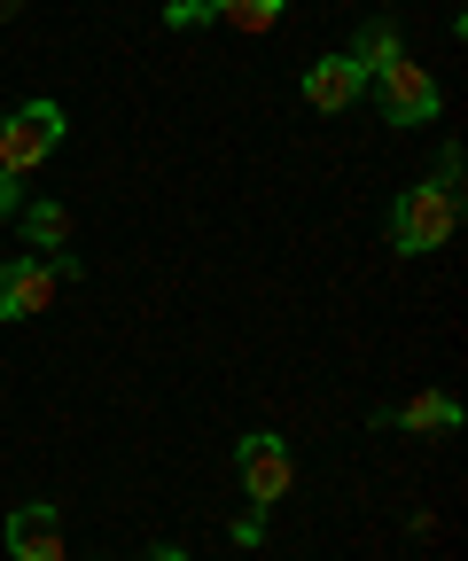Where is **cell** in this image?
I'll return each mask as SVG.
<instances>
[{
	"instance_id": "cell-1",
	"label": "cell",
	"mask_w": 468,
	"mask_h": 561,
	"mask_svg": "<svg viewBox=\"0 0 468 561\" xmlns=\"http://www.w3.org/2000/svg\"><path fill=\"white\" fill-rule=\"evenodd\" d=\"M453 227H460V195H445L437 180H430V187H407V195H398V210H390V242L407 250V257L445 250Z\"/></svg>"
},
{
	"instance_id": "cell-2",
	"label": "cell",
	"mask_w": 468,
	"mask_h": 561,
	"mask_svg": "<svg viewBox=\"0 0 468 561\" xmlns=\"http://www.w3.org/2000/svg\"><path fill=\"white\" fill-rule=\"evenodd\" d=\"M55 140H62V110L55 102H24L0 117V180H24L55 157Z\"/></svg>"
},
{
	"instance_id": "cell-3",
	"label": "cell",
	"mask_w": 468,
	"mask_h": 561,
	"mask_svg": "<svg viewBox=\"0 0 468 561\" xmlns=\"http://www.w3.org/2000/svg\"><path fill=\"white\" fill-rule=\"evenodd\" d=\"M367 87L383 94V117H390V125H422V117H437V79H430L414 55H390Z\"/></svg>"
},
{
	"instance_id": "cell-4",
	"label": "cell",
	"mask_w": 468,
	"mask_h": 561,
	"mask_svg": "<svg viewBox=\"0 0 468 561\" xmlns=\"http://www.w3.org/2000/svg\"><path fill=\"white\" fill-rule=\"evenodd\" d=\"M235 476H242V491H250V507H274L282 491L297 483V460H289V445L282 437H242V453H235Z\"/></svg>"
},
{
	"instance_id": "cell-5",
	"label": "cell",
	"mask_w": 468,
	"mask_h": 561,
	"mask_svg": "<svg viewBox=\"0 0 468 561\" xmlns=\"http://www.w3.org/2000/svg\"><path fill=\"white\" fill-rule=\"evenodd\" d=\"M55 265L47 257H16V265H0V320H32V312H47L55 305Z\"/></svg>"
},
{
	"instance_id": "cell-6",
	"label": "cell",
	"mask_w": 468,
	"mask_h": 561,
	"mask_svg": "<svg viewBox=\"0 0 468 561\" xmlns=\"http://www.w3.org/2000/svg\"><path fill=\"white\" fill-rule=\"evenodd\" d=\"M305 94H312V110H352V102L367 94V70H359L352 55H320V62L305 70Z\"/></svg>"
},
{
	"instance_id": "cell-7",
	"label": "cell",
	"mask_w": 468,
	"mask_h": 561,
	"mask_svg": "<svg viewBox=\"0 0 468 561\" xmlns=\"http://www.w3.org/2000/svg\"><path fill=\"white\" fill-rule=\"evenodd\" d=\"M9 553H16V561H71V553H62L55 507H16V515H9Z\"/></svg>"
},
{
	"instance_id": "cell-8",
	"label": "cell",
	"mask_w": 468,
	"mask_h": 561,
	"mask_svg": "<svg viewBox=\"0 0 468 561\" xmlns=\"http://www.w3.org/2000/svg\"><path fill=\"white\" fill-rule=\"evenodd\" d=\"M390 430H414V437H445V430H460V398H453V390H422L414 405H398V413H390Z\"/></svg>"
},
{
	"instance_id": "cell-9",
	"label": "cell",
	"mask_w": 468,
	"mask_h": 561,
	"mask_svg": "<svg viewBox=\"0 0 468 561\" xmlns=\"http://www.w3.org/2000/svg\"><path fill=\"white\" fill-rule=\"evenodd\" d=\"M289 0H204V16H219L227 32H274Z\"/></svg>"
},
{
	"instance_id": "cell-10",
	"label": "cell",
	"mask_w": 468,
	"mask_h": 561,
	"mask_svg": "<svg viewBox=\"0 0 468 561\" xmlns=\"http://www.w3.org/2000/svg\"><path fill=\"white\" fill-rule=\"evenodd\" d=\"M24 234H32V250H62V242H71V210H62V203H32Z\"/></svg>"
},
{
	"instance_id": "cell-11",
	"label": "cell",
	"mask_w": 468,
	"mask_h": 561,
	"mask_svg": "<svg viewBox=\"0 0 468 561\" xmlns=\"http://www.w3.org/2000/svg\"><path fill=\"white\" fill-rule=\"evenodd\" d=\"M390 55H407V47H398V24H367V32H359V47H352V62L367 70V79H375Z\"/></svg>"
},
{
	"instance_id": "cell-12",
	"label": "cell",
	"mask_w": 468,
	"mask_h": 561,
	"mask_svg": "<svg viewBox=\"0 0 468 561\" xmlns=\"http://www.w3.org/2000/svg\"><path fill=\"white\" fill-rule=\"evenodd\" d=\"M0 210H16V180H0Z\"/></svg>"
},
{
	"instance_id": "cell-13",
	"label": "cell",
	"mask_w": 468,
	"mask_h": 561,
	"mask_svg": "<svg viewBox=\"0 0 468 561\" xmlns=\"http://www.w3.org/2000/svg\"><path fill=\"white\" fill-rule=\"evenodd\" d=\"M157 561H187V553H172V546H157Z\"/></svg>"
},
{
	"instance_id": "cell-14",
	"label": "cell",
	"mask_w": 468,
	"mask_h": 561,
	"mask_svg": "<svg viewBox=\"0 0 468 561\" xmlns=\"http://www.w3.org/2000/svg\"><path fill=\"white\" fill-rule=\"evenodd\" d=\"M16 9H24V0H0V16H16Z\"/></svg>"
}]
</instances>
